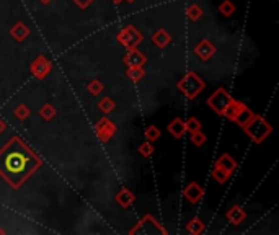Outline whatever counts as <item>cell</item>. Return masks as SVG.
Instances as JSON below:
<instances>
[{
	"label": "cell",
	"mask_w": 279,
	"mask_h": 235,
	"mask_svg": "<svg viewBox=\"0 0 279 235\" xmlns=\"http://www.w3.org/2000/svg\"><path fill=\"white\" fill-rule=\"evenodd\" d=\"M154 150H155V147H154V142H149V141L142 142L141 146L137 147V152L141 154V155L144 157V159H149V157L154 154Z\"/></svg>",
	"instance_id": "4316f807"
},
{
	"label": "cell",
	"mask_w": 279,
	"mask_h": 235,
	"mask_svg": "<svg viewBox=\"0 0 279 235\" xmlns=\"http://www.w3.org/2000/svg\"><path fill=\"white\" fill-rule=\"evenodd\" d=\"M226 218L232 226H240L242 222L247 219V211L242 208L240 204H234V206L227 211Z\"/></svg>",
	"instance_id": "7c38bea8"
},
{
	"label": "cell",
	"mask_w": 279,
	"mask_h": 235,
	"mask_svg": "<svg viewBox=\"0 0 279 235\" xmlns=\"http://www.w3.org/2000/svg\"><path fill=\"white\" fill-rule=\"evenodd\" d=\"M206 141H208V136H206L203 131H196V132H193V134H191V142H193V146L201 147Z\"/></svg>",
	"instance_id": "f546056e"
},
{
	"label": "cell",
	"mask_w": 279,
	"mask_h": 235,
	"mask_svg": "<svg viewBox=\"0 0 279 235\" xmlns=\"http://www.w3.org/2000/svg\"><path fill=\"white\" fill-rule=\"evenodd\" d=\"M144 75H145V70L142 69V65L141 67H129L126 72V77L129 78L131 82H141Z\"/></svg>",
	"instance_id": "cb8c5ba5"
},
{
	"label": "cell",
	"mask_w": 279,
	"mask_h": 235,
	"mask_svg": "<svg viewBox=\"0 0 279 235\" xmlns=\"http://www.w3.org/2000/svg\"><path fill=\"white\" fill-rule=\"evenodd\" d=\"M144 136H145V141H149V142H155V141L160 137V131H159V128H157L155 124H150L149 128L145 129Z\"/></svg>",
	"instance_id": "f1b7e54d"
},
{
	"label": "cell",
	"mask_w": 279,
	"mask_h": 235,
	"mask_svg": "<svg viewBox=\"0 0 279 235\" xmlns=\"http://www.w3.org/2000/svg\"><path fill=\"white\" fill-rule=\"evenodd\" d=\"M230 177H232V173H230V172H226L224 168L214 165V170H212V178H214L217 183H227V180Z\"/></svg>",
	"instance_id": "7402d4cb"
},
{
	"label": "cell",
	"mask_w": 279,
	"mask_h": 235,
	"mask_svg": "<svg viewBox=\"0 0 279 235\" xmlns=\"http://www.w3.org/2000/svg\"><path fill=\"white\" fill-rule=\"evenodd\" d=\"M124 2H127V3H134L136 0H124Z\"/></svg>",
	"instance_id": "e575fe53"
},
{
	"label": "cell",
	"mask_w": 279,
	"mask_h": 235,
	"mask_svg": "<svg viewBox=\"0 0 279 235\" xmlns=\"http://www.w3.org/2000/svg\"><path fill=\"white\" fill-rule=\"evenodd\" d=\"M177 87L180 92L183 93L185 98L195 100L196 96L206 88V82L198 74H195V72H188V74L177 83Z\"/></svg>",
	"instance_id": "3957f363"
},
{
	"label": "cell",
	"mask_w": 279,
	"mask_h": 235,
	"mask_svg": "<svg viewBox=\"0 0 279 235\" xmlns=\"http://www.w3.org/2000/svg\"><path fill=\"white\" fill-rule=\"evenodd\" d=\"M203 196H204V188L196 182L188 183L183 188V198L186 201H190L191 204H198L203 200Z\"/></svg>",
	"instance_id": "9c48e42d"
},
{
	"label": "cell",
	"mask_w": 279,
	"mask_h": 235,
	"mask_svg": "<svg viewBox=\"0 0 279 235\" xmlns=\"http://www.w3.org/2000/svg\"><path fill=\"white\" fill-rule=\"evenodd\" d=\"M186 15H188V18H190L191 21H198L199 18L203 16V8L199 7L198 3H193V5H190V7H188Z\"/></svg>",
	"instance_id": "484cf974"
},
{
	"label": "cell",
	"mask_w": 279,
	"mask_h": 235,
	"mask_svg": "<svg viewBox=\"0 0 279 235\" xmlns=\"http://www.w3.org/2000/svg\"><path fill=\"white\" fill-rule=\"evenodd\" d=\"M242 129L245 131V134L250 137L255 144H262L266 137H268L273 132V126L266 121L263 116L253 114L250 121H248Z\"/></svg>",
	"instance_id": "7a4b0ae2"
},
{
	"label": "cell",
	"mask_w": 279,
	"mask_h": 235,
	"mask_svg": "<svg viewBox=\"0 0 279 235\" xmlns=\"http://www.w3.org/2000/svg\"><path fill=\"white\" fill-rule=\"evenodd\" d=\"M51 70H52L51 61L46 56H42V54H39V56L36 57L31 64H29V72H31V75L36 77V78H39V80L49 75Z\"/></svg>",
	"instance_id": "8992f818"
},
{
	"label": "cell",
	"mask_w": 279,
	"mask_h": 235,
	"mask_svg": "<svg viewBox=\"0 0 279 235\" xmlns=\"http://www.w3.org/2000/svg\"><path fill=\"white\" fill-rule=\"evenodd\" d=\"M235 10H237V7H235V3L232 2V0H224V2H221L219 5V13L222 16H232L235 13Z\"/></svg>",
	"instance_id": "ffe728a7"
},
{
	"label": "cell",
	"mask_w": 279,
	"mask_h": 235,
	"mask_svg": "<svg viewBox=\"0 0 279 235\" xmlns=\"http://www.w3.org/2000/svg\"><path fill=\"white\" fill-rule=\"evenodd\" d=\"M145 62H147V57H145L141 51H137L136 47L127 49V54L124 56V64L127 67H141Z\"/></svg>",
	"instance_id": "8fae6325"
},
{
	"label": "cell",
	"mask_w": 279,
	"mask_h": 235,
	"mask_svg": "<svg viewBox=\"0 0 279 235\" xmlns=\"http://www.w3.org/2000/svg\"><path fill=\"white\" fill-rule=\"evenodd\" d=\"M152 43L157 46V47H160V49H165V47L172 43V36H170V33L167 31V29H163V28H159L157 31L152 34Z\"/></svg>",
	"instance_id": "5bb4252c"
},
{
	"label": "cell",
	"mask_w": 279,
	"mask_h": 235,
	"mask_svg": "<svg viewBox=\"0 0 279 235\" xmlns=\"http://www.w3.org/2000/svg\"><path fill=\"white\" fill-rule=\"evenodd\" d=\"M114 200H116V203L119 204L121 208H131L132 204L136 203V196L132 195V193L127 190V188H123L116 195V198H114Z\"/></svg>",
	"instance_id": "2e32d148"
},
{
	"label": "cell",
	"mask_w": 279,
	"mask_h": 235,
	"mask_svg": "<svg viewBox=\"0 0 279 235\" xmlns=\"http://www.w3.org/2000/svg\"><path fill=\"white\" fill-rule=\"evenodd\" d=\"M13 116L16 119H20V121H25V119L29 116V110H28V106L25 105H18L15 110H13Z\"/></svg>",
	"instance_id": "4dcf8cb0"
},
{
	"label": "cell",
	"mask_w": 279,
	"mask_h": 235,
	"mask_svg": "<svg viewBox=\"0 0 279 235\" xmlns=\"http://www.w3.org/2000/svg\"><path fill=\"white\" fill-rule=\"evenodd\" d=\"M216 165L217 167H221L224 168L226 172H230V173H234V170L237 168V162H235V159L232 155H229V154H222L219 159H217L216 162Z\"/></svg>",
	"instance_id": "e0dca14e"
},
{
	"label": "cell",
	"mask_w": 279,
	"mask_h": 235,
	"mask_svg": "<svg viewBox=\"0 0 279 235\" xmlns=\"http://www.w3.org/2000/svg\"><path fill=\"white\" fill-rule=\"evenodd\" d=\"M42 165V162L18 136L10 139L0 147V177L18 190Z\"/></svg>",
	"instance_id": "6da1fadb"
},
{
	"label": "cell",
	"mask_w": 279,
	"mask_h": 235,
	"mask_svg": "<svg viewBox=\"0 0 279 235\" xmlns=\"http://www.w3.org/2000/svg\"><path fill=\"white\" fill-rule=\"evenodd\" d=\"M114 101L110 98V96H103V98L98 101V110L101 111V113H105V114H108V113H111L113 110H114Z\"/></svg>",
	"instance_id": "d4e9b609"
},
{
	"label": "cell",
	"mask_w": 279,
	"mask_h": 235,
	"mask_svg": "<svg viewBox=\"0 0 279 235\" xmlns=\"http://www.w3.org/2000/svg\"><path fill=\"white\" fill-rule=\"evenodd\" d=\"M39 2H42V3H49L51 0H39Z\"/></svg>",
	"instance_id": "d590c367"
},
{
	"label": "cell",
	"mask_w": 279,
	"mask_h": 235,
	"mask_svg": "<svg viewBox=\"0 0 279 235\" xmlns=\"http://www.w3.org/2000/svg\"><path fill=\"white\" fill-rule=\"evenodd\" d=\"M116 38L121 46H124L126 49H132V47H137L142 43L144 36L141 34V31H137L134 26H126L118 33Z\"/></svg>",
	"instance_id": "5b68a950"
},
{
	"label": "cell",
	"mask_w": 279,
	"mask_h": 235,
	"mask_svg": "<svg viewBox=\"0 0 279 235\" xmlns=\"http://www.w3.org/2000/svg\"><path fill=\"white\" fill-rule=\"evenodd\" d=\"M167 131L175 137V139H181V137L185 136V132H186L185 121H183V119H181V118H175L172 123H168Z\"/></svg>",
	"instance_id": "9a60e30c"
},
{
	"label": "cell",
	"mask_w": 279,
	"mask_h": 235,
	"mask_svg": "<svg viewBox=\"0 0 279 235\" xmlns=\"http://www.w3.org/2000/svg\"><path fill=\"white\" fill-rule=\"evenodd\" d=\"M0 234H3V231H0Z\"/></svg>",
	"instance_id": "8d00e7d4"
},
{
	"label": "cell",
	"mask_w": 279,
	"mask_h": 235,
	"mask_svg": "<svg viewBox=\"0 0 279 235\" xmlns=\"http://www.w3.org/2000/svg\"><path fill=\"white\" fill-rule=\"evenodd\" d=\"M230 101H232V96H230V93L226 88L221 87V88H217L212 95H209L208 106L212 111H216L217 114H219V116H224V113H226Z\"/></svg>",
	"instance_id": "277c9868"
},
{
	"label": "cell",
	"mask_w": 279,
	"mask_h": 235,
	"mask_svg": "<svg viewBox=\"0 0 279 235\" xmlns=\"http://www.w3.org/2000/svg\"><path fill=\"white\" fill-rule=\"evenodd\" d=\"M5 129H7V124H5L3 119L0 118V134H2V132H5Z\"/></svg>",
	"instance_id": "d6a6232c"
},
{
	"label": "cell",
	"mask_w": 279,
	"mask_h": 235,
	"mask_svg": "<svg viewBox=\"0 0 279 235\" xmlns=\"http://www.w3.org/2000/svg\"><path fill=\"white\" fill-rule=\"evenodd\" d=\"M95 132L101 142H108L114 136V132H116V124H114L111 119L101 118L100 121L95 124Z\"/></svg>",
	"instance_id": "ba28073f"
},
{
	"label": "cell",
	"mask_w": 279,
	"mask_h": 235,
	"mask_svg": "<svg viewBox=\"0 0 279 235\" xmlns=\"http://www.w3.org/2000/svg\"><path fill=\"white\" fill-rule=\"evenodd\" d=\"M131 234H167V231L152 216H144L142 221L139 222V226L132 229Z\"/></svg>",
	"instance_id": "52a82bcc"
},
{
	"label": "cell",
	"mask_w": 279,
	"mask_h": 235,
	"mask_svg": "<svg viewBox=\"0 0 279 235\" xmlns=\"http://www.w3.org/2000/svg\"><path fill=\"white\" fill-rule=\"evenodd\" d=\"M204 222L199 219V218H193L190 222L186 224V231L188 234H191V235H199V234H203L204 232Z\"/></svg>",
	"instance_id": "d6986e66"
},
{
	"label": "cell",
	"mask_w": 279,
	"mask_h": 235,
	"mask_svg": "<svg viewBox=\"0 0 279 235\" xmlns=\"http://www.w3.org/2000/svg\"><path fill=\"white\" fill-rule=\"evenodd\" d=\"M10 36L15 41H18V43H21V41H25L29 36V28L23 21H18L10 28Z\"/></svg>",
	"instance_id": "4fadbf2b"
},
{
	"label": "cell",
	"mask_w": 279,
	"mask_h": 235,
	"mask_svg": "<svg viewBox=\"0 0 279 235\" xmlns=\"http://www.w3.org/2000/svg\"><path fill=\"white\" fill-rule=\"evenodd\" d=\"M103 90H105V85L101 83V80H98V78H93V80H90L87 83V92L90 95H93V96H98L103 93Z\"/></svg>",
	"instance_id": "44dd1931"
},
{
	"label": "cell",
	"mask_w": 279,
	"mask_h": 235,
	"mask_svg": "<svg viewBox=\"0 0 279 235\" xmlns=\"http://www.w3.org/2000/svg\"><path fill=\"white\" fill-rule=\"evenodd\" d=\"M253 114H255V113L250 110V108H248L247 105H244V106H242V110L237 113V116L234 118V121H232V123H235L237 126H240V128H244V126L252 119Z\"/></svg>",
	"instance_id": "ac0fdd59"
},
{
	"label": "cell",
	"mask_w": 279,
	"mask_h": 235,
	"mask_svg": "<svg viewBox=\"0 0 279 235\" xmlns=\"http://www.w3.org/2000/svg\"><path fill=\"white\" fill-rule=\"evenodd\" d=\"M72 2H75V5H77L78 8L85 10V8H88L90 5L95 2V0H72Z\"/></svg>",
	"instance_id": "1f68e13d"
},
{
	"label": "cell",
	"mask_w": 279,
	"mask_h": 235,
	"mask_svg": "<svg viewBox=\"0 0 279 235\" xmlns=\"http://www.w3.org/2000/svg\"><path fill=\"white\" fill-rule=\"evenodd\" d=\"M185 128H186V132H190V134H193V132H196V131H201V121H199L198 118L195 116H191V118H188V121H185Z\"/></svg>",
	"instance_id": "83f0119b"
},
{
	"label": "cell",
	"mask_w": 279,
	"mask_h": 235,
	"mask_svg": "<svg viewBox=\"0 0 279 235\" xmlns=\"http://www.w3.org/2000/svg\"><path fill=\"white\" fill-rule=\"evenodd\" d=\"M214 52H216V47L214 44L211 43L209 39H201L199 43L195 46V54H196V57L198 59H201V61H209V59L214 56Z\"/></svg>",
	"instance_id": "30bf717a"
},
{
	"label": "cell",
	"mask_w": 279,
	"mask_h": 235,
	"mask_svg": "<svg viewBox=\"0 0 279 235\" xmlns=\"http://www.w3.org/2000/svg\"><path fill=\"white\" fill-rule=\"evenodd\" d=\"M113 2H114V3H116V5H119V3H123V2H124V0H113Z\"/></svg>",
	"instance_id": "836d02e7"
},
{
	"label": "cell",
	"mask_w": 279,
	"mask_h": 235,
	"mask_svg": "<svg viewBox=\"0 0 279 235\" xmlns=\"http://www.w3.org/2000/svg\"><path fill=\"white\" fill-rule=\"evenodd\" d=\"M56 108H54L52 105H49V103H46V105H42L39 110H38V114L39 116L44 119V121H51V119L56 116Z\"/></svg>",
	"instance_id": "603a6c76"
}]
</instances>
